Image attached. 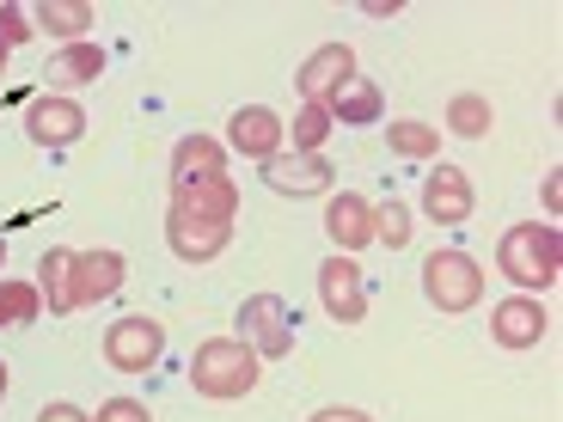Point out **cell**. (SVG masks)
<instances>
[{"label": "cell", "instance_id": "obj_1", "mask_svg": "<svg viewBox=\"0 0 563 422\" xmlns=\"http://www.w3.org/2000/svg\"><path fill=\"white\" fill-rule=\"evenodd\" d=\"M496 264H503V276L521 288V295H545L551 281L563 276V233L558 226H539V221H521L508 226L503 245H496Z\"/></svg>", "mask_w": 563, "mask_h": 422}, {"label": "cell", "instance_id": "obj_2", "mask_svg": "<svg viewBox=\"0 0 563 422\" xmlns=\"http://www.w3.org/2000/svg\"><path fill=\"white\" fill-rule=\"evenodd\" d=\"M257 380H264V374H257V355H252V343H240V337H209L190 355V386H197V398L233 404V398H252Z\"/></svg>", "mask_w": 563, "mask_h": 422}, {"label": "cell", "instance_id": "obj_3", "mask_svg": "<svg viewBox=\"0 0 563 422\" xmlns=\"http://www.w3.org/2000/svg\"><path fill=\"white\" fill-rule=\"evenodd\" d=\"M422 295L435 312H472L484 300V269L465 252H429L422 257Z\"/></svg>", "mask_w": 563, "mask_h": 422}, {"label": "cell", "instance_id": "obj_4", "mask_svg": "<svg viewBox=\"0 0 563 422\" xmlns=\"http://www.w3.org/2000/svg\"><path fill=\"white\" fill-rule=\"evenodd\" d=\"M295 324H300V312H288L282 295H245L240 343H252L257 362H282V355H295Z\"/></svg>", "mask_w": 563, "mask_h": 422}, {"label": "cell", "instance_id": "obj_5", "mask_svg": "<svg viewBox=\"0 0 563 422\" xmlns=\"http://www.w3.org/2000/svg\"><path fill=\"white\" fill-rule=\"evenodd\" d=\"M159 355H166V324L147 319V312H129V319H117L104 331V362L117 374H147Z\"/></svg>", "mask_w": 563, "mask_h": 422}, {"label": "cell", "instance_id": "obj_6", "mask_svg": "<svg viewBox=\"0 0 563 422\" xmlns=\"http://www.w3.org/2000/svg\"><path fill=\"white\" fill-rule=\"evenodd\" d=\"M319 300L338 324H362L367 319V281H362V269H355V257H343V252L324 257L319 264Z\"/></svg>", "mask_w": 563, "mask_h": 422}, {"label": "cell", "instance_id": "obj_7", "mask_svg": "<svg viewBox=\"0 0 563 422\" xmlns=\"http://www.w3.org/2000/svg\"><path fill=\"white\" fill-rule=\"evenodd\" d=\"M233 240L227 221H209V214H190V209H172L166 214V245L184 257V264H214Z\"/></svg>", "mask_w": 563, "mask_h": 422}, {"label": "cell", "instance_id": "obj_8", "mask_svg": "<svg viewBox=\"0 0 563 422\" xmlns=\"http://www.w3.org/2000/svg\"><path fill=\"white\" fill-rule=\"evenodd\" d=\"M545 331H551V319H545V307H539L533 295H508V300H496V307H490L496 349H539Z\"/></svg>", "mask_w": 563, "mask_h": 422}, {"label": "cell", "instance_id": "obj_9", "mask_svg": "<svg viewBox=\"0 0 563 422\" xmlns=\"http://www.w3.org/2000/svg\"><path fill=\"white\" fill-rule=\"evenodd\" d=\"M25 135L37 141V147H74V141L86 135V111L74 99H62V92H43L25 111Z\"/></svg>", "mask_w": 563, "mask_h": 422}, {"label": "cell", "instance_id": "obj_10", "mask_svg": "<svg viewBox=\"0 0 563 422\" xmlns=\"http://www.w3.org/2000/svg\"><path fill=\"white\" fill-rule=\"evenodd\" d=\"M343 80H355V49L350 43H319V49L300 62V74H295V86H300V99L307 104H324Z\"/></svg>", "mask_w": 563, "mask_h": 422}, {"label": "cell", "instance_id": "obj_11", "mask_svg": "<svg viewBox=\"0 0 563 422\" xmlns=\"http://www.w3.org/2000/svg\"><path fill=\"white\" fill-rule=\"evenodd\" d=\"M331 159H319V154H276V159H264V184L276 190V197H324L331 190Z\"/></svg>", "mask_w": 563, "mask_h": 422}, {"label": "cell", "instance_id": "obj_12", "mask_svg": "<svg viewBox=\"0 0 563 422\" xmlns=\"http://www.w3.org/2000/svg\"><path fill=\"white\" fill-rule=\"evenodd\" d=\"M422 214L435 226H465L472 221V178L460 166H435L422 178Z\"/></svg>", "mask_w": 563, "mask_h": 422}, {"label": "cell", "instance_id": "obj_13", "mask_svg": "<svg viewBox=\"0 0 563 422\" xmlns=\"http://www.w3.org/2000/svg\"><path fill=\"white\" fill-rule=\"evenodd\" d=\"M282 141L288 135H282V116L269 111V104H245V111H233V123H227V147L257 159V166L282 154Z\"/></svg>", "mask_w": 563, "mask_h": 422}, {"label": "cell", "instance_id": "obj_14", "mask_svg": "<svg viewBox=\"0 0 563 422\" xmlns=\"http://www.w3.org/2000/svg\"><path fill=\"white\" fill-rule=\"evenodd\" d=\"M172 209H190V214H209V221H227L240 214V184L227 171H209V178H178L172 184Z\"/></svg>", "mask_w": 563, "mask_h": 422}, {"label": "cell", "instance_id": "obj_15", "mask_svg": "<svg viewBox=\"0 0 563 422\" xmlns=\"http://www.w3.org/2000/svg\"><path fill=\"white\" fill-rule=\"evenodd\" d=\"M129 276V257L111 252V245H99V252H80L74 257V300L80 307H99V300H111L117 288H123Z\"/></svg>", "mask_w": 563, "mask_h": 422}, {"label": "cell", "instance_id": "obj_16", "mask_svg": "<svg viewBox=\"0 0 563 422\" xmlns=\"http://www.w3.org/2000/svg\"><path fill=\"white\" fill-rule=\"evenodd\" d=\"M324 233H331V245H338L343 257H355L362 245H374V202L355 197V190L331 197L324 202Z\"/></svg>", "mask_w": 563, "mask_h": 422}, {"label": "cell", "instance_id": "obj_17", "mask_svg": "<svg viewBox=\"0 0 563 422\" xmlns=\"http://www.w3.org/2000/svg\"><path fill=\"white\" fill-rule=\"evenodd\" d=\"M324 111H331V123H343V129H374L386 116V92L355 74V80H343L338 92L324 99Z\"/></svg>", "mask_w": 563, "mask_h": 422}, {"label": "cell", "instance_id": "obj_18", "mask_svg": "<svg viewBox=\"0 0 563 422\" xmlns=\"http://www.w3.org/2000/svg\"><path fill=\"white\" fill-rule=\"evenodd\" d=\"M74 257H80V252H62V245H49V252L37 257V295L49 300L56 319L80 312V300H74Z\"/></svg>", "mask_w": 563, "mask_h": 422}, {"label": "cell", "instance_id": "obj_19", "mask_svg": "<svg viewBox=\"0 0 563 422\" xmlns=\"http://www.w3.org/2000/svg\"><path fill=\"white\" fill-rule=\"evenodd\" d=\"M104 68H111V62H104L99 43H68V49L43 68V80H49V86H99Z\"/></svg>", "mask_w": 563, "mask_h": 422}, {"label": "cell", "instance_id": "obj_20", "mask_svg": "<svg viewBox=\"0 0 563 422\" xmlns=\"http://www.w3.org/2000/svg\"><path fill=\"white\" fill-rule=\"evenodd\" d=\"M92 7L86 0H43V7H31V25L37 31H56V37H68V43H80V31H92Z\"/></svg>", "mask_w": 563, "mask_h": 422}, {"label": "cell", "instance_id": "obj_21", "mask_svg": "<svg viewBox=\"0 0 563 422\" xmlns=\"http://www.w3.org/2000/svg\"><path fill=\"white\" fill-rule=\"evenodd\" d=\"M209 171H227L221 166V141L214 135H184L172 147V184L178 178H209Z\"/></svg>", "mask_w": 563, "mask_h": 422}, {"label": "cell", "instance_id": "obj_22", "mask_svg": "<svg viewBox=\"0 0 563 422\" xmlns=\"http://www.w3.org/2000/svg\"><path fill=\"white\" fill-rule=\"evenodd\" d=\"M490 123H496V111H490V99H484V92H460V99L448 104V135H460V141L490 135Z\"/></svg>", "mask_w": 563, "mask_h": 422}, {"label": "cell", "instance_id": "obj_23", "mask_svg": "<svg viewBox=\"0 0 563 422\" xmlns=\"http://www.w3.org/2000/svg\"><path fill=\"white\" fill-rule=\"evenodd\" d=\"M37 319H43L37 281H0V324L19 331V324H37Z\"/></svg>", "mask_w": 563, "mask_h": 422}, {"label": "cell", "instance_id": "obj_24", "mask_svg": "<svg viewBox=\"0 0 563 422\" xmlns=\"http://www.w3.org/2000/svg\"><path fill=\"white\" fill-rule=\"evenodd\" d=\"M386 141H393V154H398V159H435V154H441V129L417 123V116L393 123V129H386Z\"/></svg>", "mask_w": 563, "mask_h": 422}, {"label": "cell", "instance_id": "obj_25", "mask_svg": "<svg viewBox=\"0 0 563 422\" xmlns=\"http://www.w3.org/2000/svg\"><path fill=\"white\" fill-rule=\"evenodd\" d=\"M331 129H338V123H331V111H324V104H300L295 129H282V135L295 141V154H319Z\"/></svg>", "mask_w": 563, "mask_h": 422}, {"label": "cell", "instance_id": "obj_26", "mask_svg": "<svg viewBox=\"0 0 563 422\" xmlns=\"http://www.w3.org/2000/svg\"><path fill=\"white\" fill-rule=\"evenodd\" d=\"M410 233H417V226H410V209H405L398 197L374 209V240H380L386 252H405V245H410Z\"/></svg>", "mask_w": 563, "mask_h": 422}, {"label": "cell", "instance_id": "obj_27", "mask_svg": "<svg viewBox=\"0 0 563 422\" xmlns=\"http://www.w3.org/2000/svg\"><path fill=\"white\" fill-rule=\"evenodd\" d=\"M31 37H37V25H31V13L7 0V7H0V43H7V49H19V43H31Z\"/></svg>", "mask_w": 563, "mask_h": 422}, {"label": "cell", "instance_id": "obj_28", "mask_svg": "<svg viewBox=\"0 0 563 422\" xmlns=\"http://www.w3.org/2000/svg\"><path fill=\"white\" fill-rule=\"evenodd\" d=\"M92 422H154V417H147V404H141V398H104Z\"/></svg>", "mask_w": 563, "mask_h": 422}, {"label": "cell", "instance_id": "obj_29", "mask_svg": "<svg viewBox=\"0 0 563 422\" xmlns=\"http://www.w3.org/2000/svg\"><path fill=\"white\" fill-rule=\"evenodd\" d=\"M37 422H92V417H86L80 404H62V398H56V404H43V410H37Z\"/></svg>", "mask_w": 563, "mask_h": 422}, {"label": "cell", "instance_id": "obj_30", "mask_svg": "<svg viewBox=\"0 0 563 422\" xmlns=\"http://www.w3.org/2000/svg\"><path fill=\"white\" fill-rule=\"evenodd\" d=\"M312 422H374L367 410H350V404H331V410H312Z\"/></svg>", "mask_w": 563, "mask_h": 422}, {"label": "cell", "instance_id": "obj_31", "mask_svg": "<svg viewBox=\"0 0 563 422\" xmlns=\"http://www.w3.org/2000/svg\"><path fill=\"white\" fill-rule=\"evenodd\" d=\"M545 209H551V214L563 209V184H558V171H551V178H545Z\"/></svg>", "mask_w": 563, "mask_h": 422}, {"label": "cell", "instance_id": "obj_32", "mask_svg": "<svg viewBox=\"0 0 563 422\" xmlns=\"http://www.w3.org/2000/svg\"><path fill=\"white\" fill-rule=\"evenodd\" d=\"M362 13H367V19H393V13H398V0H367Z\"/></svg>", "mask_w": 563, "mask_h": 422}, {"label": "cell", "instance_id": "obj_33", "mask_svg": "<svg viewBox=\"0 0 563 422\" xmlns=\"http://www.w3.org/2000/svg\"><path fill=\"white\" fill-rule=\"evenodd\" d=\"M7 62H13V49H7V43H0V80H7Z\"/></svg>", "mask_w": 563, "mask_h": 422}, {"label": "cell", "instance_id": "obj_34", "mask_svg": "<svg viewBox=\"0 0 563 422\" xmlns=\"http://www.w3.org/2000/svg\"><path fill=\"white\" fill-rule=\"evenodd\" d=\"M0 398H7V362H0Z\"/></svg>", "mask_w": 563, "mask_h": 422}, {"label": "cell", "instance_id": "obj_35", "mask_svg": "<svg viewBox=\"0 0 563 422\" xmlns=\"http://www.w3.org/2000/svg\"><path fill=\"white\" fill-rule=\"evenodd\" d=\"M0 269H7V240H0Z\"/></svg>", "mask_w": 563, "mask_h": 422}]
</instances>
